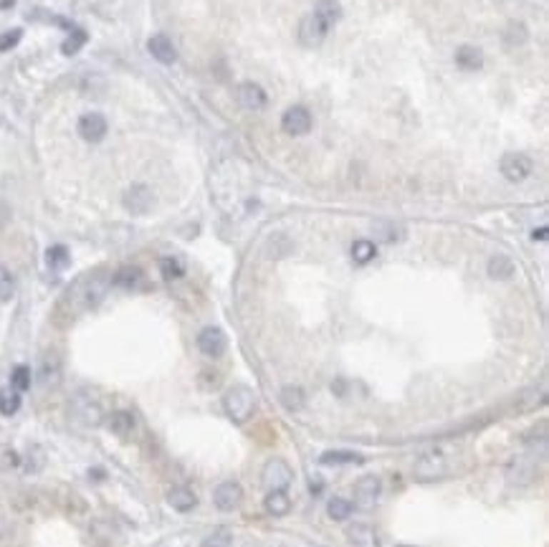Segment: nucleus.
<instances>
[{"label": "nucleus", "instance_id": "aec40b11", "mask_svg": "<svg viewBox=\"0 0 549 547\" xmlns=\"http://www.w3.org/2000/svg\"><path fill=\"white\" fill-rule=\"evenodd\" d=\"M455 64H458L463 71H476V69H481L483 56L481 51L473 49V46H460V49L455 51Z\"/></svg>", "mask_w": 549, "mask_h": 547}, {"label": "nucleus", "instance_id": "dca6fc26", "mask_svg": "<svg viewBox=\"0 0 549 547\" xmlns=\"http://www.w3.org/2000/svg\"><path fill=\"white\" fill-rule=\"evenodd\" d=\"M147 49H150V54L160 64H172L178 59V51H175V46H172V41L167 36H152L147 41Z\"/></svg>", "mask_w": 549, "mask_h": 547}, {"label": "nucleus", "instance_id": "f704fd0d", "mask_svg": "<svg viewBox=\"0 0 549 547\" xmlns=\"http://www.w3.org/2000/svg\"><path fill=\"white\" fill-rule=\"evenodd\" d=\"M162 276L165 279H178V276H183V266H180L178 259H162Z\"/></svg>", "mask_w": 549, "mask_h": 547}, {"label": "nucleus", "instance_id": "6ab92c4d", "mask_svg": "<svg viewBox=\"0 0 549 547\" xmlns=\"http://www.w3.org/2000/svg\"><path fill=\"white\" fill-rule=\"evenodd\" d=\"M263 507H266V512L273 514V517H283V514H288V509H291V499H288V494L283 489L268 491L266 499H263Z\"/></svg>", "mask_w": 549, "mask_h": 547}, {"label": "nucleus", "instance_id": "7ed1b4c3", "mask_svg": "<svg viewBox=\"0 0 549 547\" xmlns=\"http://www.w3.org/2000/svg\"><path fill=\"white\" fill-rule=\"evenodd\" d=\"M71 418L91 428V426H99L104 421V413H101V406L96 398H91L89 393H79L71 401Z\"/></svg>", "mask_w": 549, "mask_h": 547}, {"label": "nucleus", "instance_id": "4c0bfd02", "mask_svg": "<svg viewBox=\"0 0 549 547\" xmlns=\"http://www.w3.org/2000/svg\"><path fill=\"white\" fill-rule=\"evenodd\" d=\"M534 241H547V229L534 231Z\"/></svg>", "mask_w": 549, "mask_h": 547}, {"label": "nucleus", "instance_id": "e433bc0d", "mask_svg": "<svg viewBox=\"0 0 549 547\" xmlns=\"http://www.w3.org/2000/svg\"><path fill=\"white\" fill-rule=\"evenodd\" d=\"M18 41H21V31H18V29L8 31V34H0V51L13 49V46H16Z\"/></svg>", "mask_w": 549, "mask_h": 547}, {"label": "nucleus", "instance_id": "5701e85b", "mask_svg": "<svg viewBox=\"0 0 549 547\" xmlns=\"http://www.w3.org/2000/svg\"><path fill=\"white\" fill-rule=\"evenodd\" d=\"M21 408V393L16 388H0V416H16Z\"/></svg>", "mask_w": 549, "mask_h": 547}, {"label": "nucleus", "instance_id": "9b49d317", "mask_svg": "<svg viewBox=\"0 0 549 547\" xmlns=\"http://www.w3.org/2000/svg\"><path fill=\"white\" fill-rule=\"evenodd\" d=\"M198 347L206 358H221L228 347V340L221 327H206V330L198 335Z\"/></svg>", "mask_w": 549, "mask_h": 547}, {"label": "nucleus", "instance_id": "58836bf2", "mask_svg": "<svg viewBox=\"0 0 549 547\" xmlns=\"http://www.w3.org/2000/svg\"><path fill=\"white\" fill-rule=\"evenodd\" d=\"M6 221H8V211L6 206H0V226H6Z\"/></svg>", "mask_w": 549, "mask_h": 547}, {"label": "nucleus", "instance_id": "a211bd4d", "mask_svg": "<svg viewBox=\"0 0 549 547\" xmlns=\"http://www.w3.org/2000/svg\"><path fill=\"white\" fill-rule=\"evenodd\" d=\"M104 294H106V279H99V276H94V279H89L81 286V302L86 304V307H96V304L104 299Z\"/></svg>", "mask_w": 549, "mask_h": 547}, {"label": "nucleus", "instance_id": "473e14b6", "mask_svg": "<svg viewBox=\"0 0 549 547\" xmlns=\"http://www.w3.org/2000/svg\"><path fill=\"white\" fill-rule=\"evenodd\" d=\"M11 388H16L18 393L31 388V368L28 365H16L11 373Z\"/></svg>", "mask_w": 549, "mask_h": 547}, {"label": "nucleus", "instance_id": "2eb2a0df", "mask_svg": "<svg viewBox=\"0 0 549 547\" xmlns=\"http://www.w3.org/2000/svg\"><path fill=\"white\" fill-rule=\"evenodd\" d=\"M347 537L355 547H380V537L375 532V527L365 525V522H355V525L347 530Z\"/></svg>", "mask_w": 549, "mask_h": 547}, {"label": "nucleus", "instance_id": "2f4dec72", "mask_svg": "<svg viewBox=\"0 0 549 547\" xmlns=\"http://www.w3.org/2000/svg\"><path fill=\"white\" fill-rule=\"evenodd\" d=\"M322 463H334V466H342V463H362V456L355 451H327L322 453Z\"/></svg>", "mask_w": 549, "mask_h": 547}, {"label": "nucleus", "instance_id": "b1692460", "mask_svg": "<svg viewBox=\"0 0 549 547\" xmlns=\"http://www.w3.org/2000/svg\"><path fill=\"white\" fill-rule=\"evenodd\" d=\"M311 13H316L319 18H324L329 26H334V23L342 18V6H339L337 0H316V6H314V11Z\"/></svg>", "mask_w": 549, "mask_h": 547}, {"label": "nucleus", "instance_id": "7c9ffc66", "mask_svg": "<svg viewBox=\"0 0 549 547\" xmlns=\"http://www.w3.org/2000/svg\"><path fill=\"white\" fill-rule=\"evenodd\" d=\"M200 547H233V535H231V530L221 527V530H213L206 540L200 542Z\"/></svg>", "mask_w": 549, "mask_h": 547}, {"label": "nucleus", "instance_id": "20e7f679", "mask_svg": "<svg viewBox=\"0 0 549 547\" xmlns=\"http://www.w3.org/2000/svg\"><path fill=\"white\" fill-rule=\"evenodd\" d=\"M448 461H445V456L440 451H428L423 453L420 458H418L415 463V479L418 481H438L443 479V476H448Z\"/></svg>", "mask_w": 549, "mask_h": 547}, {"label": "nucleus", "instance_id": "6e6552de", "mask_svg": "<svg viewBox=\"0 0 549 547\" xmlns=\"http://www.w3.org/2000/svg\"><path fill=\"white\" fill-rule=\"evenodd\" d=\"M529 173H532V160L527 155L509 152L501 157V175L511 183H522L524 178H529Z\"/></svg>", "mask_w": 549, "mask_h": 547}, {"label": "nucleus", "instance_id": "c9c22d12", "mask_svg": "<svg viewBox=\"0 0 549 547\" xmlns=\"http://www.w3.org/2000/svg\"><path fill=\"white\" fill-rule=\"evenodd\" d=\"M84 41H86V36H84L81 31H76V34H74L71 39H66V41H64L61 51H64V54H66V56H71V54H76V51H79V46H81Z\"/></svg>", "mask_w": 549, "mask_h": 547}, {"label": "nucleus", "instance_id": "f03ea898", "mask_svg": "<svg viewBox=\"0 0 549 547\" xmlns=\"http://www.w3.org/2000/svg\"><path fill=\"white\" fill-rule=\"evenodd\" d=\"M380 494H383V481L375 474H365L355 481V507L362 512H370V509L378 507Z\"/></svg>", "mask_w": 549, "mask_h": 547}, {"label": "nucleus", "instance_id": "39448f33", "mask_svg": "<svg viewBox=\"0 0 549 547\" xmlns=\"http://www.w3.org/2000/svg\"><path fill=\"white\" fill-rule=\"evenodd\" d=\"M291 479H294V474H291V466H288L283 458H271V461H266V466H263V474H261V481H263V486H266L268 491L286 489V486L291 484Z\"/></svg>", "mask_w": 549, "mask_h": 547}, {"label": "nucleus", "instance_id": "4be33fe9", "mask_svg": "<svg viewBox=\"0 0 549 547\" xmlns=\"http://www.w3.org/2000/svg\"><path fill=\"white\" fill-rule=\"evenodd\" d=\"M488 276L499 281L511 279V276H514V261H511L509 256H494L488 261Z\"/></svg>", "mask_w": 549, "mask_h": 547}, {"label": "nucleus", "instance_id": "4468645a", "mask_svg": "<svg viewBox=\"0 0 549 547\" xmlns=\"http://www.w3.org/2000/svg\"><path fill=\"white\" fill-rule=\"evenodd\" d=\"M79 134H81L86 142H99L106 134V119L96 112L84 114V117L79 119Z\"/></svg>", "mask_w": 549, "mask_h": 547}, {"label": "nucleus", "instance_id": "412c9836", "mask_svg": "<svg viewBox=\"0 0 549 547\" xmlns=\"http://www.w3.org/2000/svg\"><path fill=\"white\" fill-rule=\"evenodd\" d=\"M375 256H378V246H375V241L360 239L352 244V259H355V264H360V266L370 264Z\"/></svg>", "mask_w": 549, "mask_h": 547}, {"label": "nucleus", "instance_id": "9d476101", "mask_svg": "<svg viewBox=\"0 0 549 547\" xmlns=\"http://www.w3.org/2000/svg\"><path fill=\"white\" fill-rule=\"evenodd\" d=\"M281 129L291 137H301L311 129V114L304 106H291L281 117Z\"/></svg>", "mask_w": 549, "mask_h": 547}, {"label": "nucleus", "instance_id": "ea45409f", "mask_svg": "<svg viewBox=\"0 0 549 547\" xmlns=\"http://www.w3.org/2000/svg\"><path fill=\"white\" fill-rule=\"evenodd\" d=\"M398 547H411V545H398Z\"/></svg>", "mask_w": 549, "mask_h": 547}, {"label": "nucleus", "instance_id": "ddd939ff", "mask_svg": "<svg viewBox=\"0 0 549 547\" xmlns=\"http://www.w3.org/2000/svg\"><path fill=\"white\" fill-rule=\"evenodd\" d=\"M238 104L248 112H258V109L266 106V91L253 81H246V84L238 86Z\"/></svg>", "mask_w": 549, "mask_h": 547}, {"label": "nucleus", "instance_id": "f257e3e1", "mask_svg": "<svg viewBox=\"0 0 549 547\" xmlns=\"http://www.w3.org/2000/svg\"><path fill=\"white\" fill-rule=\"evenodd\" d=\"M223 408H226V413L231 421L236 423H246V421L253 416V408H256V396L251 388L246 386H236L226 393L223 398Z\"/></svg>", "mask_w": 549, "mask_h": 547}, {"label": "nucleus", "instance_id": "bb28decb", "mask_svg": "<svg viewBox=\"0 0 549 547\" xmlns=\"http://www.w3.org/2000/svg\"><path fill=\"white\" fill-rule=\"evenodd\" d=\"M111 281H114L117 286H122V289H134V286L142 281V271H139L137 266H124L114 274V279Z\"/></svg>", "mask_w": 549, "mask_h": 547}, {"label": "nucleus", "instance_id": "a878e982", "mask_svg": "<svg viewBox=\"0 0 549 547\" xmlns=\"http://www.w3.org/2000/svg\"><path fill=\"white\" fill-rule=\"evenodd\" d=\"M106 423H109V431H114L117 436H127L129 431L134 428V418L127 411H114V413L106 418Z\"/></svg>", "mask_w": 549, "mask_h": 547}, {"label": "nucleus", "instance_id": "f3484780", "mask_svg": "<svg viewBox=\"0 0 549 547\" xmlns=\"http://www.w3.org/2000/svg\"><path fill=\"white\" fill-rule=\"evenodd\" d=\"M167 502H170L172 509H178V512H190V509L198 504V497L193 494V489L188 486H172L167 491Z\"/></svg>", "mask_w": 549, "mask_h": 547}, {"label": "nucleus", "instance_id": "72a5a7b5", "mask_svg": "<svg viewBox=\"0 0 549 547\" xmlns=\"http://www.w3.org/2000/svg\"><path fill=\"white\" fill-rule=\"evenodd\" d=\"M13 291H16V279H13L11 269L0 266V302H6V299H11Z\"/></svg>", "mask_w": 549, "mask_h": 547}, {"label": "nucleus", "instance_id": "0eeeda50", "mask_svg": "<svg viewBox=\"0 0 549 547\" xmlns=\"http://www.w3.org/2000/svg\"><path fill=\"white\" fill-rule=\"evenodd\" d=\"M152 206H155V196H152V190L147 185L137 183L124 193V208L132 216H144V213L152 211Z\"/></svg>", "mask_w": 549, "mask_h": 547}, {"label": "nucleus", "instance_id": "cd10ccee", "mask_svg": "<svg viewBox=\"0 0 549 547\" xmlns=\"http://www.w3.org/2000/svg\"><path fill=\"white\" fill-rule=\"evenodd\" d=\"M59 378H61V365H59V358H56V355H49V358L44 360V365H41V383H46V386H56Z\"/></svg>", "mask_w": 549, "mask_h": 547}, {"label": "nucleus", "instance_id": "393cba45", "mask_svg": "<svg viewBox=\"0 0 549 547\" xmlns=\"http://www.w3.org/2000/svg\"><path fill=\"white\" fill-rule=\"evenodd\" d=\"M306 403V396L299 386H286L281 388V406L288 408V411H301Z\"/></svg>", "mask_w": 549, "mask_h": 547}, {"label": "nucleus", "instance_id": "423d86ee", "mask_svg": "<svg viewBox=\"0 0 549 547\" xmlns=\"http://www.w3.org/2000/svg\"><path fill=\"white\" fill-rule=\"evenodd\" d=\"M332 26H329L324 18H319L316 13H309V16L301 21L299 26V36H301V44L304 46H319L324 39L329 36Z\"/></svg>", "mask_w": 549, "mask_h": 547}, {"label": "nucleus", "instance_id": "c85d7f7f", "mask_svg": "<svg viewBox=\"0 0 549 547\" xmlns=\"http://www.w3.org/2000/svg\"><path fill=\"white\" fill-rule=\"evenodd\" d=\"M352 512H355V504H352L350 499L334 497L332 502H329V517H332L334 522H344V519H350Z\"/></svg>", "mask_w": 549, "mask_h": 547}, {"label": "nucleus", "instance_id": "1a4fd4ad", "mask_svg": "<svg viewBox=\"0 0 549 547\" xmlns=\"http://www.w3.org/2000/svg\"><path fill=\"white\" fill-rule=\"evenodd\" d=\"M243 502V489L236 481H223L216 491H213V504H216L221 512H233L241 507Z\"/></svg>", "mask_w": 549, "mask_h": 547}, {"label": "nucleus", "instance_id": "c756f323", "mask_svg": "<svg viewBox=\"0 0 549 547\" xmlns=\"http://www.w3.org/2000/svg\"><path fill=\"white\" fill-rule=\"evenodd\" d=\"M46 264H49L54 271H61L69 266V249L66 246H51L46 251Z\"/></svg>", "mask_w": 549, "mask_h": 547}, {"label": "nucleus", "instance_id": "f8f14e48", "mask_svg": "<svg viewBox=\"0 0 549 547\" xmlns=\"http://www.w3.org/2000/svg\"><path fill=\"white\" fill-rule=\"evenodd\" d=\"M534 476H537V463L529 461L527 456H519L514 463H511L509 469H506V479H509V484H516V486L532 484Z\"/></svg>", "mask_w": 549, "mask_h": 547}]
</instances>
